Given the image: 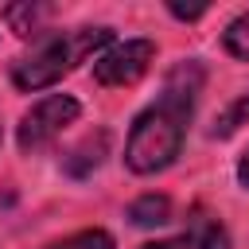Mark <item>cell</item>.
Here are the masks:
<instances>
[{
    "mask_svg": "<svg viewBox=\"0 0 249 249\" xmlns=\"http://www.w3.org/2000/svg\"><path fill=\"white\" fill-rule=\"evenodd\" d=\"M74 121H78V101H74L70 93H51V97L35 101V105L23 113L16 140H19L23 152H39L43 144H51V140H54L66 124H74Z\"/></svg>",
    "mask_w": 249,
    "mask_h": 249,
    "instance_id": "3957f363",
    "label": "cell"
},
{
    "mask_svg": "<svg viewBox=\"0 0 249 249\" xmlns=\"http://www.w3.org/2000/svg\"><path fill=\"white\" fill-rule=\"evenodd\" d=\"M152 58H156V43L152 39H124V43H117L105 54L93 58V78H97V86L121 89V86L140 82L148 74Z\"/></svg>",
    "mask_w": 249,
    "mask_h": 249,
    "instance_id": "277c9868",
    "label": "cell"
},
{
    "mask_svg": "<svg viewBox=\"0 0 249 249\" xmlns=\"http://www.w3.org/2000/svg\"><path fill=\"white\" fill-rule=\"evenodd\" d=\"M140 249H230V237L218 222L210 218H195L191 230L167 237V241H152V245H140Z\"/></svg>",
    "mask_w": 249,
    "mask_h": 249,
    "instance_id": "5b68a950",
    "label": "cell"
},
{
    "mask_svg": "<svg viewBox=\"0 0 249 249\" xmlns=\"http://www.w3.org/2000/svg\"><path fill=\"white\" fill-rule=\"evenodd\" d=\"M198 89H202V66L179 62L167 74L160 101L148 105L132 121V132H128V144H124V163L136 175H156V171L175 163L183 136H187V121H191L195 101H198Z\"/></svg>",
    "mask_w": 249,
    "mask_h": 249,
    "instance_id": "6da1fadb",
    "label": "cell"
},
{
    "mask_svg": "<svg viewBox=\"0 0 249 249\" xmlns=\"http://www.w3.org/2000/svg\"><path fill=\"white\" fill-rule=\"evenodd\" d=\"M109 39H113L109 27L54 31V35H47L31 54H23V58L12 66V82H16V89H23V93L47 89V86H54L62 74H70L78 62H86L93 51H101Z\"/></svg>",
    "mask_w": 249,
    "mask_h": 249,
    "instance_id": "7a4b0ae2",
    "label": "cell"
},
{
    "mask_svg": "<svg viewBox=\"0 0 249 249\" xmlns=\"http://www.w3.org/2000/svg\"><path fill=\"white\" fill-rule=\"evenodd\" d=\"M51 16H54L51 4H12V8L4 12V19L12 23L16 35H39L43 23H47Z\"/></svg>",
    "mask_w": 249,
    "mask_h": 249,
    "instance_id": "8992f818",
    "label": "cell"
},
{
    "mask_svg": "<svg viewBox=\"0 0 249 249\" xmlns=\"http://www.w3.org/2000/svg\"><path fill=\"white\" fill-rule=\"evenodd\" d=\"M105 144H109L105 132H97V140H86V144L66 160V171H70V175H86V171H93V167L105 160Z\"/></svg>",
    "mask_w": 249,
    "mask_h": 249,
    "instance_id": "ba28073f",
    "label": "cell"
},
{
    "mask_svg": "<svg viewBox=\"0 0 249 249\" xmlns=\"http://www.w3.org/2000/svg\"><path fill=\"white\" fill-rule=\"evenodd\" d=\"M241 124H249V93H241L237 101H230V105H226V113L214 121L210 136H233Z\"/></svg>",
    "mask_w": 249,
    "mask_h": 249,
    "instance_id": "9c48e42d",
    "label": "cell"
},
{
    "mask_svg": "<svg viewBox=\"0 0 249 249\" xmlns=\"http://www.w3.org/2000/svg\"><path fill=\"white\" fill-rule=\"evenodd\" d=\"M237 179H241V187H249V152H245L241 163H237Z\"/></svg>",
    "mask_w": 249,
    "mask_h": 249,
    "instance_id": "4fadbf2b",
    "label": "cell"
},
{
    "mask_svg": "<svg viewBox=\"0 0 249 249\" xmlns=\"http://www.w3.org/2000/svg\"><path fill=\"white\" fill-rule=\"evenodd\" d=\"M47 249H117V245H113V237H109L105 230H78V233L54 241V245H47Z\"/></svg>",
    "mask_w": 249,
    "mask_h": 249,
    "instance_id": "30bf717a",
    "label": "cell"
},
{
    "mask_svg": "<svg viewBox=\"0 0 249 249\" xmlns=\"http://www.w3.org/2000/svg\"><path fill=\"white\" fill-rule=\"evenodd\" d=\"M226 51L233 54V58H241V62H249V12L245 16H237L230 27H226Z\"/></svg>",
    "mask_w": 249,
    "mask_h": 249,
    "instance_id": "8fae6325",
    "label": "cell"
},
{
    "mask_svg": "<svg viewBox=\"0 0 249 249\" xmlns=\"http://www.w3.org/2000/svg\"><path fill=\"white\" fill-rule=\"evenodd\" d=\"M206 12V4H171V16H179V19H198Z\"/></svg>",
    "mask_w": 249,
    "mask_h": 249,
    "instance_id": "7c38bea8",
    "label": "cell"
},
{
    "mask_svg": "<svg viewBox=\"0 0 249 249\" xmlns=\"http://www.w3.org/2000/svg\"><path fill=\"white\" fill-rule=\"evenodd\" d=\"M128 218H132V226H163V222H171V198L167 195H140L128 206Z\"/></svg>",
    "mask_w": 249,
    "mask_h": 249,
    "instance_id": "52a82bcc",
    "label": "cell"
}]
</instances>
